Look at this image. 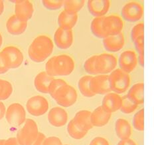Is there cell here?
<instances>
[{"label":"cell","instance_id":"6da1fadb","mask_svg":"<svg viewBox=\"0 0 154 145\" xmlns=\"http://www.w3.org/2000/svg\"><path fill=\"white\" fill-rule=\"evenodd\" d=\"M116 57L112 54L95 55L86 60L84 68L91 75H107L115 70L117 66Z\"/></svg>","mask_w":154,"mask_h":145},{"label":"cell","instance_id":"7a4b0ae2","mask_svg":"<svg viewBox=\"0 0 154 145\" xmlns=\"http://www.w3.org/2000/svg\"><path fill=\"white\" fill-rule=\"evenodd\" d=\"M54 50V44L51 39L47 35H39L32 41L28 49L30 59L36 63L45 61Z\"/></svg>","mask_w":154,"mask_h":145},{"label":"cell","instance_id":"3957f363","mask_svg":"<svg viewBox=\"0 0 154 145\" xmlns=\"http://www.w3.org/2000/svg\"><path fill=\"white\" fill-rule=\"evenodd\" d=\"M75 67V61L71 57L66 54H60L48 60L45 72L52 77L67 76L73 72Z\"/></svg>","mask_w":154,"mask_h":145},{"label":"cell","instance_id":"277c9868","mask_svg":"<svg viewBox=\"0 0 154 145\" xmlns=\"http://www.w3.org/2000/svg\"><path fill=\"white\" fill-rule=\"evenodd\" d=\"M109 84L111 91L116 94H122L128 91L130 85L129 74L120 69H116L108 75Z\"/></svg>","mask_w":154,"mask_h":145},{"label":"cell","instance_id":"5b68a950","mask_svg":"<svg viewBox=\"0 0 154 145\" xmlns=\"http://www.w3.org/2000/svg\"><path fill=\"white\" fill-rule=\"evenodd\" d=\"M77 97L78 95L75 89L66 83L58 90L52 98L61 107H69L75 105Z\"/></svg>","mask_w":154,"mask_h":145},{"label":"cell","instance_id":"8992f818","mask_svg":"<svg viewBox=\"0 0 154 145\" xmlns=\"http://www.w3.org/2000/svg\"><path fill=\"white\" fill-rule=\"evenodd\" d=\"M36 122L32 119H27L24 126L17 133V138L21 145H31L38 134Z\"/></svg>","mask_w":154,"mask_h":145},{"label":"cell","instance_id":"52a82bcc","mask_svg":"<svg viewBox=\"0 0 154 145\" xmlns=\"http://www.w3.org/2000/svg\"><path fill=\"white\" fill-rule=\"evenodd\" d=\"M5 118L11 126L19 127L26 121V112L21 104L17 102L13 103L6 110Z\"/></svg>","mask_w":154,"mask_h":145},{"label":"cell","instance_id":"ba28073f","mask_svg":"<svg viewBox=\"0 0 154 145\" xmlns=\"http://www.w3.org/2000/svg\"><path fill=\"white\" fill-rule=\"evenodd\" d=\"M121 14L126 21L134 23L143 17V7L140 2H130L123 6Z\"/></svg>","mask_w":154,"mask_h":145},{"label":"cell","instance_id":"9c48e42d","mask_svg":"<svg viewBox=\"0 0 154 145\" xmlns=\"http://www.w3.org/2000/svg\"><path fill=\"white\" fill-rule=\"evenodd\" d=\"M49 105L47 100L43 96L36 95L31 97L26 104V108L30 115L38 117L46 113Z\"/></svg>","mask_w":154,"mask_h":145},{"label":"cell","instance_id":"30bf717a","mask_svg":"<svg viewBox=\"0 0 154 145\" xmlns=\"http://www.w3.org/2000/svg\"><path fill=\"white\" fill-rule=\"evenodd\" d=\"M9 69H17L20 67L24 59L23 53L15 46H8L2 51Z\"/></svg>","mask_w":154,"mask_h":145},{"label":"cell","instance_id":"8fae6325","mask_svg":"<svg viewBox=\"0 0 154 145\" xmlns=\"http://www.w3.org/2000/svg\"><path fill=\"white\" fill-rule=\"evenodd\" d=\"M103 30L106 36L118 35L122 33L124 28V22L120 17L116 15L104 16Z\"/></svg>","mask_w":154,"mask_h":145},{"label":"cell","instance_id":"7c38bea8","mask_svg":"<svg viewBox=\"0 0 154 145\" xmlns=\"http://www.w3.org/2000/svg\"><path fill=\"white\" fill-rule=\"evenodd\" d=\"M120 69L129 74L135 70L137 65V54L133 50H127L121 53L118 59Z\"/></svg>","mask_w":154,"mask_h":145},{"label":"cell","instance_id":"4fadbf2b","mask_svg":"<svg viewBox=\"0 0 154 145\" xmlns=\"http://www.w3.org/2000/svg\"><path fill=\"white\" fill-rule=\"evenodd\" d=\"M74 41L72 30L59 27L54 35V42L60 49H68L72 46Z\"/></svg>","mask_w":154,"mask_h":145},{"label":"cell","instance_id":"5bb4252c","mask_svg":"<svg viewBox=\"0 0 154 145\" xmlns=\"http://www.w3.org/2000/svg\"><path fill=\"white\" fill-rule=\"evenodd\" d=\"M90 89L96 95H104L111 92L108 75H98L92 77Z\"/></svg>","mask_w":154,"mask_h":145},{"label":"cell","instance_id":"9a60e30c","mask_svg":"<svg viewBox=\"0 0 154 145\" xmlns=\"http://www.w3.org/2000/svg\"><path fill=\"white\" fill-rule=\"evenodd\" d=\"M15 3V15L21 20L27 21L33 15V5L30 1L20 0V1H11Z\"/></svg>","mask_w":154,"mask_h":145},{"label":"cell","instance_id":"2e32d148","mask_svg":"<svg viewBox=\"0 0 154 145\" xmlns=\"http://www.w3.org/2000/svg\"><path fill=\"white\" fill-rule=\"evenodd\" d=\"M48 121L53 127H62L66 124L68 121V114L63 108L54 107L49 112Z\"/></svg>","mask_w":154,"mask_h":145},{"label":"cell","instance_id":"e0dca14e","mask_svg":"<svg viewBox=\"0 0 154 145\" xmlns=\"http://www.w3.org/2000/svg\"><path fill=\"white\" fill-rule=\"evenodd\" d=\"M110 8L109 0H89L88 9L91 14L96 17H104Z\"/></svg>","mask_w":154,"mask_h":145},{"label":"cell","instance_id":"ac0fdd59","mask_svg":"<svg viewBox=\"0 0 154 145\" xmlns=\"http://www.w3.org/2000/svg\"><path fill=\"white\" fill-rule=\"evenodd\" d=\"M103 45L106 51L109 52H117L122 49L125 45L124 34L110 35L103 39Z\"/></svg>","mask_w":154,"mask_h":145},{"label":"cell","instance_id":"d6986e66","mask_svg":"<svg viewBox=\"0 0 154 145\" xmlns=\"http://www.w3.org/2000/svg\"><path fill=\"white\" fill-rule=\"evenodd\" d=\"M27 21L18 18L15 15L11 16L6 22V28L9 33L13 35L23 34L27 28Z\"/></svg>","mask_w":154,"mask_h":145},{"label":"cell","instance_id":"ffe728a7","mask_svg":"<svg viewBox=\"0 0 154 145\" xmlns=\"http://www.w3.org/2000/svg\"><path fill=\"white\" fill-rule=\"evenodd\" d=\"M122 105V97L115 93H108L104 96L102 102V107L110 113L120 110Z\"/></svg>","mask_w":154,"mask_h":145},{"label":"cell","instance_id":"44dd1931","mask_svg":"<svg viewBox=\"0 0 154 145\" xmlns=\"http://www.w3.org/2000/svg\"><path fill=\"white\" fill-rule=\"evenodd\" d=\"M112 114L100 106L91 112V121L93 127H101L108 124Z\"/></svg>","mask_w":154,"mask_h":145},{"label":"cell","instance_id":"7402d4cb","mask_svg":"<svg viewBox=\"0 0 154 145\" xmlns=\"http://www.w3.org/2000/svg\"><path fill=\"white\" fill-rule=\"evenodd\" d=\"M53 79V77L49 75L45 71L39 73L34 80L35 89L40 93H49V87Z\"/></svg>","mask_w":154,"mask_h":145},{"label":"cell","instance_id":"603a6c76","mask_svg":"<svg viewBox=\"0 0 154 145\" xmlns=\"http://www.w3.org/2000/svg\"><path fill=\"white\" fill-rule=\"evenodd\" d=\"M78 14H69L63 10L58 16V24L60 28L72 30L78 22Z\"/></svg>","mask_w":154,"mask_h":145},{"label":"cell","instance_id":"cb8c5ba5","mask_svg":"<svg viewBox=\"0 0 154 145\" xmlns=\"http://www.w3.org/2000/svg\"><path fill=\"white\" fill-rule=\"evenodd\" d=\"M115 131L118 137L121 140L130 138L131 133H132L129 122L122 118H118L116 121Z\"/></svg>","mask_w":154,"mask_h":145},{"label":"cell","instance_id":"d4e9b609","mask_svg":"<svg viewBox=\"0 0 154 145\" xmlns=\"http://www.w3.org/2000/svg\"><path fill=\"white\" fill-rule=\"evenodd\" d=\"M143 91L144 84L143 82H140L131 87L126 95L131 101L137 105H140L143 104L144 101Z\"/></svg>","mask_w":154,"mask_h":145},{"label":"cell","instance_id":"484cf974","mask_svg":"<svg viewBox=\"0 0 154 145\" xmlns=\"http://www.w3.org/2000/svg\"><path fill=\"white\" fill-rule=\"evenodd\" d=\"M67 131L74 139L81 140L88 133V131L72 118L67 126Z\"/></svg>","mask_w":154,"mask_h":145},{"label":"cell","instance_id":"4316f807","mask_svg":"<svg viewBox=\"0 0 154 145\" xmlns=\"http://www.w3.org/2000/svg\"><path fill=\"white\" fill-rule=\"evenodd\" d=\"M73 119L88 131L93 128L91 121V112L88 111L82 110L77 112Z\"/></svg>","mask_w":154,"mask_h":145},{"label":"cell","instance_id":"83f0119b","mask_svg":"<svg viewBox=\"0 0 154 145\" xmlns=\"http://www.w3.org/2000/svg\"><path fill=\"white\" fill-rule=\"evenodd\" d=\"M92 77V76L91 75H85L82 77L79 80L78 87L79 91L85 97L91 98L95 96L90 89V81H91Z\"/></svg>","mask_w":154,"mask_h":145},{"label":"cell","instance_id":"f1b7e54d","mask_svg":"<svg viewBox=\"0 0 154 145\" xmlns=\"http://www.w3.org/2000/svg\"><path fill=\"white\" fill-rule=\"evenodd\" d=\"M85 0H66L64 1L65 11L69 14H77L84 7Z\"/></svg>","mask_w":154,"mask_h":145},{"label":"cell","instance_id":"f546056e","mask_svg":"<svg viewBox=\"0 0 154 145\" xmlns=\"http://www.w3.org/2000/svg\"><path fill=\"white\" fill-rule=\"evenodd\" d=\"M103 19L104 17H95L91 22V30L92 33L95 35L96 37L100 39H104L106 37V35L104 33L103 30Z\"/></svg>","mask_w":154,"mask_h":145},{"label":"cell","instance_id":"4dcf8cb0","mask_svg":"<svg viewBox=\"0 0 154 145\" xmlns=\"http://www.w3.org/2000/svg\"><path fill=\"white\" fill-rule=\"evenodd\" d=\"M143 24L139 23L135 25L131 30V37L134 44L143 43Z\"/></svg>","mask_w":154,"mask_h":145},{"label":"cell","instance_id":"1f68e13d","mask_svg":"<svg viewBox=\"0 0 154 145\" xmlns=\"http://www.w3.org/2000/svg\"><path fill=\"white\" fill-rule=\"evenodd\" d=\"M138 105L134 103L133 101L125 95L122 97V105L120 110L124 114H131L136 110Z\"/></svg>","mask_w":154,"mask_h":145},{"label":"cell","instance_id":"d6a6232c","mask_svg":"<svg viewBox=\"0 0 154 145\" xmlns=\"http://www.w3.org/2000/svg\"><path fill=\"white\" fill-rule=\"evenodd\" d=\"M13 87L9 81L0 79V101L8 99L12 94Z\"/></svg>","mask_w":154,"mask_h":145},{"label":"cell","instance_id":"836d02e7","mask_svg":"<svg viewBox=\"0 0 154 145\" xmlns=\"http://www.w3.org/2000/svg\"><path fill=\"white\" fill-rule=\"evenodd\" d=\"M144 111L141 109L135 114L133 119V126L134 128L138 131L144 130Z\"/></svg>","mask_w":154,"mask_h":145},{"label":"cell","instance_id":"e575fe53","mask_svg":"<svg viewBox=\"0 0 154 145\" xmlns=\"http://www.w3.org/2000/svg\"><path fill=\"white\" fill-rule=\"evenodd\" d=\"M42 4L45 6V8L49 10H57L59 9L64 5V1L62 0H43Z\"/></svg>","mask_w":154,"mask_h":145},{"label":"cell","instance_id":"d590c367","mask_svg":"<svg viewBox=\"0 0 154 145\" xmlns=\"http://www.w3.org/2000/svg\"><path fill=\"white\" fill-rule=\"evenodd\" d=\"M66 84V83L65 81V80L63 79H54L52 82H51L50 87H49V93L51 95V96H53V95L55 94V93L59 90L62 86L65 85Z\"/></svg>","mask_w":154,"mask_h":145},{"label":"cell","instance_id":"8d00e7d4","mask_svg":"<svg viewBox=\"0 0 154 145\" xmlns=\"http://www.w3.org/2000/svg\"><path fill=\"white\" fill-rule=\"evenodd\" d=\"M43 145H63L61 141L58 137H50L45 139Z\"/></svg>","mask_w":154,"mask_h":145},{"label":"cell","instance_id":"74e56055","mask_svg":"<svg viewBox=\"0 0 154 145\" xmlns=\"http://www.w3.org/2000/svg\"><path fill=\"white\" fill-rule=\"evenodd\" d=\"M89 145H109V143L106 138L98 137L93 138Z\"/></svg>","mask_w":154,"mask_h":145},{"label":"cell","instance_id":"f35d334b","mask_svg":"<svg viewBox=\"0 0 154 145\" xmlns=\"http://www.w3.org/2000/svg\"><path fill=\"white\" fill-rule=\"evenodd\" d=\"M9 70V69L5 62L4 56H3L2 52H0V74H4L8 72Z\"/></svg>","mask_w":154,"mask_h":145},{"label":"cell","instance_id":"ab89813d","mask_svg":"<svg viewBox=\"0 0 154 145\" xmlns=\"http://www.w3.org/2000/svg\"><path fill=\"white\" fill-rule=\"evenodd\" d=\"M45 138L46 137L45 136L44 134L41 133H38L36 139L33 142V143H32L31 145H43L44 141Z\"/></svg>","mask_w":154,"mask_h":145},{"label":"cell","instance_id":"60d3db41","mask_svg":"<svg viewBox=\"0 0 154 145\" xmlns=\"http://www.w3.org/2000/svg\"><path fill=\"white\" fill-rule=\"evenodd\" d=\"M4 145H21L17 138H9L8 140H5Z\"/></svg>","mask_w":154,"mask_h":145},{"label":"cell","instance_id":"b9f144b4","mask_svg":"<svg viewBox=\"0 0 154 145\" xmlns=\"http://www.w3.org/2000/svg\"><path fill=\"white\" fill-rule=\"evenodd\" d=\"M117 145H137V144L131 138H127V139L121 140Z\"/></svg>","mask_w":154,"mask_h":145},{"label":"cell","instance_id":"7bdbcfd3","mask_svg":"<svg viewBox=\"0 0 154 145\" xmlns=\"http://www.w3.org/2000/svg\"><path fill=\"white\" fill-rule=\"evenodd\" d=\"M6 112V109L4 103L0 101V120L4 117Z\"/></svg>","mask_w":154,"mask_h":145},{"label":"cell","instance_id":"ee69618b","mask_svg":"<svg viewBox=\"0 0 154 145\" xmlns=\"http://www.w3.org/2000/svg\"><path fill=\"white\" fill-rule=\"evenodd\" d=\"M4 11V3L2 0H0V16L2 15Z\"/></svg>","mask_w":154,"mask_h":145},{"label":"cell","instance_id":"f6af8a7d","mask_svg":"<svg viewBox=\"0 0 154 145\" xmlns=\"http://www.w3.org/2000/svg\"><path fill=\"white\" fill-rule=\"evenodd\" d=\"M2 43H3V37H2V35L0 33V48H1L2 46Z\"/></svg>","mask_w":154,"mask_h":145},{"label":"cell","instance_id":"bcb514c9","mask_svg":"<svg viewBox=\"0 0 154 145\" xmlns=\"http://www.w3.org/2000/svg\"><path fill=\"white\" fill-rule=\"evenodd\" d=\"M5 144V140H0V145Z\"/></svg>","mask_w":154,"mask_h":145},{"label":"cell","instance_id":"7dc6e473","mask_svg":"<svg viewBox=\"0 0 154 145\" xmlns=\"http://www.w3.org/2000/svg\"><path fill=\"white\" fill-rule=\"evenodd\" d=\"M65 145H68V144H65Z\"/></svg>","mask_w":154,"mask_h":145}]
</instances>
